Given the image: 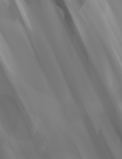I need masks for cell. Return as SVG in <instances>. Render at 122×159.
Returning <instances> with one entry per match:
<instances>
[{
  "mask_svg": "<svg viewBox=\"0 0 122 159\" xmlns=\"http://www.w3.org/2000/svg\"><path fill=\"white\" fill-rule=\"evenodd\" d=\"M17 5L19 6V10H20V12H21V15H22V18H24V22H26V24H27V26H28V27H30V21H29V18H28V16H27V13L24 12V7H21V2H20V1H18V2H17Z\"/></svg>",
  "mask_w": 122,
  "mask_h": 159,
  "instance_id": "2",
  "label": "cell"
},
{
  "mask_svg": "<svg viewBox=\"0 0 122 159\" xmlns=\"http://www.w3.org/2000/svg\"><path fill=\"white\" fill-rule=\"evenodd\" d=\"M0 60L2 61V64L9 71H15V61H13L12 53L1 34H0Z\"/></svg>",
  "mask_w": 122,
  "mask_h": 159,
  "instance_id": "1",
  "label": "cell"
}]
</instances>
